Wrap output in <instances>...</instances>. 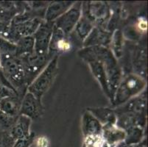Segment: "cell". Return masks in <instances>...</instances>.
Instances as JSON below:
<instances>
[{"label":"cell","instance_id":"obj_3","mask_svg":"<svg viewBox=\"0 0 148 147\" xmlns=\"http://www.w3.org/2000/svg\"><path fill=\"white\" fill-rule=\"evenodd\" d=\"M58 56L53 57L44 69L28 85V92L33 94L38 100L41 101L42 96L48 91V89L52 85L54 79H56L58 71Z\"/></svg>","mask_w":148,"mask_h":147},{"label":"cell","instance_id":"obj_6","mask_svg":"<svg viewBox=\"0 0 148 147\" xmlns=\"http://www.w3.org/2000/svg\"><path fill=\"white\" fill-rule=\"evenodd\" d=\"M72 46L69 35H66L54 25L52 37L48 49V56L52 58L65 52H69Z\"/></svg>","mask_w":148,"mask_h":147},{"label":"cell","instance_id":"obj_16","mask_svg":"<svg viewBox=\"0 0 148 147\" xmlns=\"http://www.w3.org/2000/svg\"><path fill=\"white\" fill-rule=\"evenodd\" d=\"M35 40L33 36H27L20 38L16 44V53L15 55L19 58L25 55H29L34 52Z\"/></svg>","mask_w":148,"mask_h":147},{"label":"cell","instance_id":"obj_24","mask_svg":"<svg viewBox=\"0 0 148 147\" xmlns=\"http://www.w3.org/2000/svg\"><path fill=\"white\" fill-rule=\"evenodd\" d=\"M137 27L139 29L140 32H145L147 29V22L145 19H140L137 24Z\"/></svg>","mask_w":148,"mask_h":147},{"label":"cell","instance_id":"obj_11","mask_svg":"<svg viewBox=\"0 0 148 147\" xmlns=\"http://www.w3.org/2000/svg\"><path fill=\"white\" fill-rule=\"evenodd\" d=\"M31 124V119L25 116H18L16 120L10 127V136L13 140L24 138L30 135L29 126Z\"/></svg>","mask_w":148,"mask_h":147},{"label":"cell","instance_id":"obj_14","mask_svg":"<svg viewBox=\"0 0 148 147\" xmlns=\"http://www.w3.org/2000/svg\"><path fill=\"white\" fill-rule=\"evenodd\" d=\"M21 104V101L18 96L5 97L0 100V110L10 116L17 118L19 116Z\"/></svg>","mask_w":148,"mask_h":147},{"label":"cell","instance_id":"obj_12","mask_svg":"<svg viewBox=\"0 0 148 147\" xmlns=\"http://www.w3.org/2000/svg\"><path fill=\"white\" fill-rule=\"evenodd\" d=\"M103 137L105 142L113 146L125 141L126 133L116 124H107L103 126Z\"/></svg>","mask_w":148,"mask_h":147},{"label":"cell","instance_id":"obj_20","mask_svg":"<svg viewBox=\"0 0 148 147\" xmlns=\"http://www.w3.org/2000/svg\"><path fill=\"white\" fill-rule=\"evenodd\" d=\"M84 146L85 147H101L104 144L103 134L97 135L84 137Z\"/></svg>","mask_w":148,"mask_h":147},{"label":"cell","instance_id":"obj_10","mask_svg":"<svg viewBox=\"0 0 148 147\" xmlns=\"http://www.w3.org/2000/svg\"><path fill=\"white\" fill-rule=\"evenodd\" d=\"M82 129L84 137L103 134V125L88 110L83 116Z\"/></svg>","mask_w":148,"mask_h":147},{"label":"cell","instance_id":"obj_21","mask_svg":"<svg viewBox=\"0 0 148 147\" xmlns=\"http://www.w3.org/2000/svg\"><path fill=\"white\" fill-rule=\"evenodd\" d=\"M35 139V135L33 133H30L29 136L21 139L16 140L13 147H29L33 143Z\"/></svg>","mask_w":148,"mask_h":147},{"label":"cell","instance_id":"obj_5","mask_svg":"<svg viewBox=\"0 0 148 147\" xmlns=\"http://www.w3.org/2000/svg\"><path fill=\"white\" fill-rule=\"evenodd\" d=\"M54 22L43 21L33 35L34 51L38 55H48V49L53 31Z\"/></svg>","mask_w":148,"mask_h":147},{"label":"cell","instance_id":"obj_22","mask_svg":"<svg viewBox=\"0 0 148 147\" xmlns=\"http://www.w3.org/2000/svg\"><path fill=\"white\" fill-rule=\"evenodd\" d=\"M15 96H18V94L16 92V91L4 85L2 81L0 80V98L3 99L5 97Z\"/></svg>","mask_w":148,"mask_h":147},{"label":"cell","instance_id":"obj_23","mask_svg":"<svg viewBox=\"0 0 148 147\" xmlns=\"http://www.w3.org/2000/svg\"><path fill=\"white\" fill-rule=\"evenodd\" d=\"M33 142L35 143L36 147H49L50 144L48 137L46 136H38L35 138Z\"/></svg>","mask_w":148,"mask_h":147},{"label":"cell","instance_id":"obj_19","mask_svg":"<svg viewBox=\"0 0 148 147\" xmlns=\"http://www.w3.org/2000/svg\"><path fill=\"white\" fill-rule=\"evenodd\" d=\"M111 46L114 52V56L120 57L122 52V34L119 30H116L113 37H111Z\"/></svg>","mask_w":148,"mask_h":147},{"label":"cell","instance_id":"obj_4","mask_svg":"<svg viewBox=\"0 0 148 147\" xmlns=\"http://www.w3.org/2000/svg\"><path fill=\"white\" fill-rule=\"evenodd\" d=\"M82 5L83 3L80 2L74 3L68 10L54 21L55 27L66 35H69L81 17Z\"/></svg>","mask_w":148,"mask_h":147},{"label":"cell","instance_id":"obj_9","mask_svg":"<svg viewBox=\"0 0 148 147\" xmlns=\"http://www.w3.org/2000/svg\"><path fill=\"white\" fill-rule=\"evenodd\" d=\"M111 41V35L103 30L102 27H95L84 40V46L86 47L101 46H105Z\"/></svg>","mask_w":148,"mask_h":147},{"label":"cell","instance_id":"obj_15","mask_svg":"<svg viewBox=\"0 0 148 147\" xmlns=\"http://www.w3.org/2000/svg\"><path fill=\"white\" fill-rule=\"evenodd\" d=\"M87 110L90 112L103 126L107 124H116V115L114 110L111 109L97 107V108H88Z\"/></svg>","mask_w":148,"mask_h":147},{"label":"cell","instance_id":"obj_7","mask_svg":"<svg viewBox=\"0 0 148 147\" xmlns=\"http://www.w3.org/2000/svg\"><path fill=\"white\" fill-rule=\"evenodd\" d=\"M43 21L33 18L27 21L18 23H12L8 34L11 40L17 42L20 38L33 36Z\"/></svg>","mask_w":148,"mask_h":147},{"label":"cell","instance_id":"obj_17","mask_svg":"<svg viewBox=\"0 0 148 147\" xmlns=\"http://www.w3.org/2000/svg\"><path fill=\"white\" fill-rule=\"evenodd\" d=\"M94 28V24L86 17L81 16L75 29L76 33L81 40H84L89 35L91 31Z\"/></svg>","mask_w":148,"mask_h":147},{"label":"cell","instance_id":"obj_25","mask_svg":"<svg viewBox=\"0 0 148 147\" xmlns=\"http://www.w3.org/2000/svg\"><path fill=\"white\" fill-rule=\"evenodd\" d=\"M83 147H85V146H84V145H83Z\"/></svg>","mask_w":148,"mask_h":147},{"label":"cell","instance_id":"obj_8","mask_svg":"<svg viewBox=\"0 0 148 147\" xmlns=\"http://www.w3.org/2000/svg\"><path fill=\"white\" fill-rule=\"evenodd\" d=\"M43 113L44 107L41 101L31 93H26L21 101L19 116H25L29 119H36L41 117Z\"/></svg>","mask_w":148,"mask_h":147},{"label":"cell","instance_id":"obj_13","mask_svg":"<svg viewBox=\"0 0 148 147\" xmlns=\"http://www.w3.org/2000/svg\"><path fill=\"white\" fill-rule=\"evenodd\" d=\"M73 4V2H51L46 10L45 17H44L45 21L54 22L66 10H68Z\"/></svg>","mask_w":148,"mask_h":147},{"label":"cell","instance_id":"obj_1","mask_svg":"<svg viewBox=\"0 0 148 147\" xmlns=\"http://www.w3.org/2000/svg\"><path fill=\"white\" fill-rule=\"evenodd\" d=\"M146 81L137 74H129L121 79L115 91L113 104L121 106L139 95L146 88Z\"/></svg>","mask_w":148,"mask_h":147},{"label":"cell","instance_id":"obj_18","mask_svg":"<svg viewBox=\"0 0 148 147\" xmlns=\"http://www.w3.org/2000/svg\"><path fill=\"white\" fill-rule=\"evenodd\" d=\"M126 137L125 142L127 146L136 145L141 142L143 135V131L141 126H134L125 130Z\"/></svg>","mask_w":148,"mask_h":147},{"label":"cell","instance_id":"obj_2","mask_svg":"<svg viewBox=\"0 0 148 147\" xmlns=\"http://www.w3.org/2000/svg\"><path fill=\"white\" fill-rule=\"evenodd\" d=\"M0 64L5 75L10 83L18 90L23 91L27 86L25 70L21 60L13 54H0Z\"/></svg>","mask_w":148,"mask_h":147}]
</instances>
